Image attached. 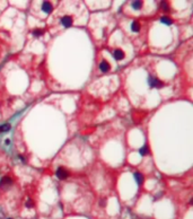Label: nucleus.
Segmentation results:
<instances>
[{
    "label": "nucleus",
    "mask_w": 193,
    "mask_h": 219,
    "mask_svg": "<svg viewBox=\"0 0 193 219\" xmlns=\"http://www.w3.org/2000/svg\"><path fill=\"white\" fill-rule=\"evenodd\" d=\"M148 83H149L150 87H153V88H161L164 86L163 81H160L158 78H155L153 76H150L148 78Z\"/></svg>",
    "instance_id": "1"
},
{
    "label": "nucleus",
    "mask_w": 193,
    "mask_h": 219,
    "mask_svg": "<svg viewBox=\"0 0 193 219\" xmlns=\"http://www.w3.org/2000/svg\"><path fill=\"white\" fill-rule=\"evenodd\" d=\"M57 176H58V179L60 180H64L67 179L68 175H69V173H68L67 169H64L63 167H59L58 169H57Z\"/></svg>",
    "instance_id": "2"
},
{
    "label": "nucleus",
    "mask_w": 193,
    "mask_h": 219,
    "mask_svg": "<svg viewBox=\"0 0 193 219\" xmlns=\"http://www.w3.org/2000/svg\"><path fill=\"white\" fill-rule=\"evenodd\" d=\"M12 184V180L8 176H5L0 180V187H9Z\"/></svg>",
    "instance_id": "3"
},
{
    "label": "nucleus",
    "mask_w": 193,
    "mask_h": 219,
    "mask_svg": "<svg viewBox=\"0 0 193 219\" xmlns=\"http://www.w3.org/2000/svg\"><path fill=\"white\" fill-rule=\"evenodd\" d=\"M42 10L45 14H51L52 10H53V6L49 1H44L42 4Z\"/></svg>",
    "instance_id": "4"
},
{
    "label": "nucleus",
    "mask_w": 193,
    "mask_h": 219,
    "mask_svg": "<svg viewBox=\"0 0 193 219\" xmlns=\"http://www.w3.org/2000/svg\"><path fill=\"white\" fill-rule=\"evenodd\" d=\"M61 23L64 27H70L72 25V17L71 16H63L61 18Z\"/></svg>",
    "instance_id": "5"
},
{
    "label": "nucleus",
    "mask_w": 193,
    "mask_h": 219,
    "mask_svg": "<svg viewBox=\"0 0 193 219\" xmlns=\"http://www.w3.org/2000/svg\"><path fill=\"white\" fill-rule=\"evenodd\" d=\"M100 69H101V71H103V72H107L108 70H109V63L106 60H103V61H101V63H100Z\"/></svg>",
    "instance_id": "6"
},
{
    "label": "nucleus",
    "mask_w": 193,
    "mask_h": 219,
    "mask_svg": "<svg viewBox=\"0 0 193 219\" xmlns=\"http://www.w3.org/2000/svg\"><path fill=\"white\" fill-rule=\"evenodd\" d=\"M113 57L115 60H122L124 58V52L122 50H120V49H118V50H115L113 52Z\"/></svg>",
    "instance_id": "7"
},
{
    "label": "nucleus",
    "mask_w": 193,
    "mask_h": 219,
    "mask_svg": "<svg viewBox=\"0 0 193 219\" xmlns=\"http://www.w3.org/2000/svg\"><path fill=\"white\" fill-rule=\"evenodd\" d=\"M134 179L135 181H137V183L139 184V185H141V184L143 183V176L141 173H139V172H135L134 173Z\"/></svg>",
    "instance_id": "8"
},
{
    "label": "nucleus",
    "mask_w": 193,
    "mask_h": 219,
    "mask_svg": "<svg viewBox=\"0 0 193 219\" xmlns=\"http://www.w3.org/2000/svg\"><path fill=\"white\" fill-rule=\"evenodd\" d=\"M131 30H132V32H134V33H138L140 31V24L138 22H132V24H131Z\"/></svg>",
    "instance_id": "9"
},
{
    "label": "nucleus",
    "mask_w": 193,
    "mask_h": 219,
    "mask_svg": "<svg viewBox=\"0 0 193 219\" xmlns=\"http://www.w3.org/2000/svg\"><path fill=\"white\" fill-rule=\"evenodd\" d=\"M142 7V1H133L132 2V8L139 10Z\"/></svg>",
    "instance_id": "10"
},
{
    "label": "nucleus",
    "mask_w": 193,
    "mask_h": 219,
    "mask_svg": "<svg viewBox=\"0 0 193 219\" xmlns=\"http://www.w3.org/2000/svg\"><path fill=\"white\" fill-rule=\"evenodd\" d=\"M161 23H163V24H166V25H171L172 23H173V20L171 19V18L169 17H166V16H164V17H161Z\"/></svg>",
    "instance_id": "11"
},
{
    "label": "nucleus",
    "mask_w": 193,
    "mask_h": 219,
    "mask_svg": "<svg viewBox=\"0 0 193 219\" xmlns=\"http://www.w3.org/2000/svg\"><path fill=\"white\" fill-rule=\"evenodd\" d=\"M139 153H140V155L141 156H146L148 153H149V148H148V146H143L141 149L139 150Z\"/></svg>",
    "instance_id": "12"
},
{
    "label": "nucleus",
    "mask_w": 193,
    "mask_h": 219,
    "mask_svg": "<svg viewBox=\"0 0 193 219\" xmlns=\"http://www.w3.org/2000/svg\"><path fill=\"white\" fill-rule=\"evenodd\" d=\"M10 129V124L9 123H6V124H2V126H0V132H6L8 131V130Z\"/></svg>",
    "instance_id": "13"
},
{
    "label": "nucleus",
    "mask_w": 193,
    "mask_h": 219,
    "mask_svg": "<svg viewBox=\"0 0 193 219\" xmlns=\"http://www.w3.org/2000/svg\"><path fill=\"white\" fill-rule=\"evenodd\" d=\"M43 34V32L42 31H40V30H34L33 31V35L35 36V37H38V36H41Z\"/></svg>",
    "instance_id": "14"
},
{
    "label": "nucleus",
    "mask_w": 193,
    "mask_h": 219,
    "mask_svg": "<svg viewBox=\"0 0 193 219\" xmlns=\"http://www.w3.org/2000/svg\"><path fill=\"white\" fill-rule=\"evenodd\" d=\"M25 206H26V207H27V208H32V207H34V202H33V200L28 199L27 201H26Z\"/></svg>",
    "instance_id": "15"
},
{
    "label": "nucleus",
    "mask_w": 193,
    "mask_h": 219,
    "mask_svg": "<svg viewBox=\"0 0 193 219\" xmlns=\"http://www.w3.org/2000/svg\"><path fill=\"white\" fill-rule=\"evenodd\" d=\"M161 8H163L164 10H167L168 9V5H167V2L166 1H161Z\"/></svg>",
    "instance_id": "16"
},
{
    "label": "nucleus",
    "mask_w": 193,
    "mask_h": 219,
    "mask_svg": "<svg viewBox=\"0 0 193 219\" xmlns=\"http://www.w3.org/2000/svg\"><path fill=\"white\" fill-rule=\"evenodd\" d=\"M19 159H20V160H22V161H25V158H24V157H23V156H22V155H19Z\"/></svg>",
    "instance_id": "17"
},
{
    "label": "nucleus",
    "mask_w": 193,
    "mask_h": 219,
    "mask_svg": "<svg viewBox=\"0 0 193 219\" xmlns=\"http://www.w3.org/2000/svg\"><path fill=\"white\" fill-rule=\"evenodd\" d=\"M106 204V202L104 201V200H102V202H101V206H105Z\"/></svg>",
    "instance_id": "18"
},
{
    "label": "nucleus",
    "mask_w": 193,
    "mask_h": 219,
    "mask_svg": "<svg viewBox=\"0 0 193 219\" xmlns=\"http://www.w3.org/2000/svg\"><path fill=\"white\" fill-rule=\"evenodd\" d=\"M8 219H12V218H8Z\"/></svg>",
    "instance_id": "19"
}]
</instances>
